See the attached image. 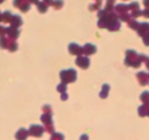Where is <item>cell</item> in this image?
<instances>
[{"label": "cell", "mask_w": 149, "mask_h": 140, "mask_svg": "<svg viewBox=\"0 0 149 140\" xmlns=\"http://www.w3.org/2000/svg\"><path fill=\"white\" fill-rule=\"evenodd\" d=\"M140 64H141V59L139 57V54H137L134 49H127L126 51L125 65L134 67V68H139Z\"/></svg>", "instance_id": "obj_1"}, {"label": "cell", "mask_w": 149, "mask_h": 140, "mask_svg": "<svg viewBox=\"0 0 149 140\" xmlns=\"http://www.w3.org/2000/svg\"><path fill=\"white\" fill-rule=\"evenodd\" d=\"M59 77H61V80L63 83H71V82H74L76 79H77V72L72 68L67 70H61L59 72Z\"/></svg>", "instance_id": "obj_2"}, {"label": "cell", "mask_w": 149, "mask_h": 140, "mask_svg": "<svg viewBox=\"0 0 149 140\" xmlns=\"http://www.w3.org/2000/svg\"><path fill=\"white\" fill-rule=\"evenodd\" d=\"M45 131L44 129V126H40V125H31L30 126V129H29V134L32 137H42L43 132Z\"/></svg>", "instance_id": "obj_3"}, {"label": "cell", "mask_w": 149, "mask_h": 140, "mask_svg": "<svg viewBox=\"0 0 149 140\" xmlns=\"http://www.w3.org/2000/svg\"><path fill=\"white\" fill-rule=\"evenodd\" d=\"M68 49L71 55H77V56H82L84 54V47L80 46L77 43H70L68 45Z\"/></svg>", "instance_id": "obj_4"}, {"label": "cell", "mask_w": 149, "mask_h": 140, "mask_svg": "<svg viewBox=\"0 0 149 140\" xmlns=\"http://www.w3.org/2000/svg\"><path fill=\"white\" fill-rule=\"evenodd\" d=\"M76 65L82 69H87L90 66V59L87 56H78L76 59Z\"/></svg>", "instance_id": "obj_5"}, {"label": "cell", "mask_w": 149, "mask_h": 140, "mask_svg": "<svg viewBox=\"0 0 149 140\" xmlns=\"http://www.w3.org/2000/svg\"><path fill=\"white\" fill-rule=\"evenodd\" d=\"M137 80H138V82H139L141 85H146L147 83H149V75L148 73H146L145 71H139V72H137Z\"/></svg>", "instance_id": "obj_6"}, {"label": "cell", "mask_w": 149, "mask_h": 140, "mask_svg": "<svg viewBox=\"0 0 149 140\" xmlns=\"http://www.w3.org/2000/svg\"><path fill=\"white\" fill-rule=\"evenodd\" d=\"M20 34V30L17 28H13V26H10V28H7V36L10 38V40H15V38L19 36Z\"/></svg>", "instance_id": "obj_7"}, {"label": "cell", "mask_w": 149, "mask_h": 140, "mask_svg": "<svg viewBox=\"0 0 149 140\" xmlns=\"http://www.w3.org/2000/svg\"><path fill=\"white\" fill-rule=\"evenodd\" d=\"M128 10H130V6L125 5V3H120V5H116L115 6V8H114V11L117 13V15L128 13Z\"/></svg>", "instance_id": "obj_8"}, {"label": "cell", "mask_w": 149, "mask_h": 140, "mask_svg": "<svg viewBox=\"0 0 149 140\" xmlns=\"http://www.w3.org/2000/svg\"><path fill=\"white\" fill-rule=\"evenodd\" d=\"M137 33L139 36H145L147 33H149V22H144L139 24V28L137 30Z\"/></svg>", "instance_id": "obj_9"}, {"label": "cell", "mask_w": 149, "mask_h": 140, "mask_svg": "<svg viewBox=\"0 0 149 140\" xmlns=\"http://www.w3.org/2000/svg\"><path fill=\"white\" fill-rule=\"evenodd\" d=\"M30 134H29V130H26L25 128H20L17 134H15V139L17 140H26Z\"/></svg>", "instance_id": "obj_10"}, {"label": "cell", "mask_w": 149, "mask_h": 140, "mask_svg": "<svg viewBox=\"0 0 149 140\" xmlns=\"http://www.w3.org/2000/svg\"><path fill=\"white\" fill-rule=\"evenodd\" d=\"M97 51V46L91 43H87L84 46V55H92Z\"/></svg>", "instance_id": "obj_11"}, {"label": "cell", "mask_w": 149, "mask_h": 140, "mask_svg": "<svg viewBox=\"0 0 149 140\" xmlns=\"http://www.w3.org/2000/svg\"><path fill=\"white\" fill-rule=\"evenodd\" d=\"M12 14L10 11H3L2 13H1V22L2 23H9L11 22V20H12Z\"/></svg>", "instance_id": "obj_12"}, {"label": "cell", "mask_w": 149, "mask_h": 140, "mask_svg": "<svg viewBox=\"0 0 149 140\" xmlns=\"http://www.w3.org/2000/svg\"><path fill=\"white\" fill-rule=\"evenodd\" d=\"M11 26H13V28H19V26L22 24V19H21V17L18 15V14H15L12 17V20H11Z\"/></svg>", "instance_id": "obj_13"}, {"label": "cell", "mask_w": 149, "mask_h": 140, "mask_svg": "<svg viewBox=\"0 0 149 140\" xmlns=\"http://www.w3.org/2000/svg\"><path fill=\"white\" fill-rule=\"evenodd\" d=\"M121 28V22H120V20H117V21H114V22H112L109 26H107V30L109 31H111V32H114V31H118Z\"/></svg>", "instance_id": "obj_14"}, {"label": "cell", "mask_w": 149, "mask_h": 140, "mask_svg": "<svg viewBox=\"0 0 149 140\" xmlns=\"http://www.w3.org/2000/svg\"><path fill=\"white\" fill-rule=\"evenodd\" d=\"M109 91H110V85L109 84H103L102 85V90L100 92V98H105L109 95Z\"/></svg>", "instance_id": "obj_15"}, {"label": "cell", "mask_w": 149, "mask_h": 140, "mask_svg": "<svg viewBox=\"0 0 149 140\" xmlns=\"http://www.w3.org/2000/svg\"><path fill=\"white\" fill-rule=\"evenodd\" d=\"M41 121L45 125H48V124H52V114H43L41 116Z\"/></svg>", "instance_id": "obj_16"}, {"label": "cell", "mask_w": 149, "mask_h": 140, "mask_svg": "<svg viewBox=\"0 0 149 140\" xmlns=\"http://www.w3.org/2000/svg\"><path fill=\"white\" fill-rule=\"evenodd\" d=\"M140 101H143L144 104L149 105V92L148 91H144L143 93L140 94Z\"/></svg>", "instance_id": "obj_17"}, {"label": "cell", "mask_w": 149, "mask_h": 140, "mask_svg": "<svg viewBox=\"0 0 149 140\" xmlns=\"http://www.w3.org/2000/svg\"><path fill=\"white\" fill-rule=\"evenodd\" d=\"M115 0H107V3H105V7L104 9L109 10V11H114V8H115Z\"/></svg>", "instance_id": "obj_18"}, {"label": "cell", "mask_w": 149, "mask_h": 140, "mask_svg": "<svg viewBox=\"0 0 149 140\" xmlns=\"http://www.w3.org/2000/svg\"><path fill=\"white\" fill-rule=\"evenodd\" d=\"M47 8H48V6H47L44 1H40V2L37 3V9H38V11H40V12H42V13L46 12Z\"/></svg>", "instance_id": "obj_19"}, {"label": "cell", "mask_w": 149, "mask_h": 140, "mask_svg": "<svg viewBox=\"0 0 149 140\" xmlns=\"http://www.w3.org/2000/svg\"><path fill=\"white\" fill-rule=\"evenodd\" d=\"M139 22H137V20L136 19H132L128 22V26H130V28H133V30H135V31H137L138 30V28H139Z\"/></svg>", "instance_id": "obj_20"}, {"label": "cell", "mask_w": 149, "mask_h": 140, "mask_svg": "<svg viewBox=\"0 0 149 140\" xmlns=\"http://www.w3.org/2000/svg\"><path fill=\"white\" fill-rule=\"evenodd\" d=\"M138 114H139V116H141V117L147 116V105H146V104H143L141 106L138 107Z\"/></svg>", "instance_id": "obj_21"}, {"label": "cell", "mask_w": 149, "mask_h": 140, "mask_svg": "<svg viewBox=\"0 0 149 140\" xmlns=\"http://www.w3.org/2000/svg\"><path fill=\"white\" fill-rule=\"evenodd\" d=\"M118 19L122 20V21H125V22H130V20L133 19V17H132V14L130 13H125V14H121V15H118Z\"/></svg>", "instance_id": "obj_22"}, {"label": "cell", "mask_w": 149, "mask_h": 140, "mask_svg": "<svg viewBox=\"0 0 149 140\" xmlns=\"http://www.w3.org/2000/svg\"><path fill=\"white\" fill-rule=\"evenodd\" d=\"M44 129H45L46 132L51 134V135L55 134V127L53 125V123H52V124H48V125H45V126H44Z\"/></svg>", "instance_id": "obj_23"}, {"label": "cell", "mask_w": 149, "mask_h": 140, "mask_svg": "<svg viewBox=\"0 0 149 140\" xmlns=\"http://www.w3.org/2000/svg\"><path fill=\"white\" fill-rule=\"evenodd\" d=\"M26 2H29L28 0H13V6L14 7H17V8H22Z\"/></svg>", "instance_id": "obj_24"}, {"label": "cell", "mask_w": 149, "mask_h": 140, "mask_svg": "<svg viewBox=\"0 0 149 140\" xmlns=\"http://www.w3.org/2000/svg\"><path fill=\"white\" fill-rule=\"evenodd\" d=\"M64 139H65V137H64L63 134H61V132H55V134H53L51 136V139L49 140H64Z\"/></svg>", "instance_id": "obj_25"}, {"label": "cell", "mask_w": 149, "mask_h": 140, "mask_svg": "<svg viewBox=\"0 0 149 140\" xmlns=\"http://www.w3.org/2000/svg\"><path fill=\"white\" fill-rule=\"evenodd\" d=\"M8 49H9L10 51H14L18 49V44H17V42H15L14 40H11L9 46H8Z\"/></svg>", "instance_id": "obj_26"}, {"label": "cell", "mask_w": 149, "mask_h": 140, "mask_svg": "<svg viewBox=\"0 0 149 140\" xmlns=\"http://www.w3.org/2000/svg\"><path fill=\"white\" fill-rule=\"evenodd\" d=\"M66 90H67V84L66 83H59L58 85H57V91L58 92H61V94L63 93H66Z\"/></svg>", "instance_id": "obj_27"}, {"label": "cell", "mask_w": 149, "mask_h": 140, "mask_svg": "<svg viewBox=\"0 0 149 140\" xmlns=\"http://www.w3.org/2000/svg\"><path fill=\"white\" fill-rule=\"evenodd\" d=\"M136 10H139V5H138V2H136V1L130 2V12H133V11H136Z\"/></svg>", "instance_id": "obj_28"}, {"label": "cell", "mask_w": 149, "mask_h": 140, "mask_svg": "<svg viewBox=\"0 0 149 140\" xmlns=\"http://www.w3.org/2000/svg\"><path fill=\"white\" fill-rule=\"evenodd\" d=\"M101 3L102 2H100V1H95V3H91V5L89 6V9L93 11V10H98L101 8Z\"/></svg>", "instance_id": "obj_29"}, {"label": "cell", "mask_w": 149, "mask_h": 140, "mask_svg": "<svg viewBox=\"0 0 149 140\" xmlns=\"http://www.w3.org/2000/svg\"><path fill=\"white\" fill-rule=\"evenodd\" d=\"M63 6H64V1L63 0H54V2H53V7L55 9H61Z\"/></svg>", "instance_id": "obj_30"}, {"label": "cell", "mask_w": 149, "mask_h": 140, "mask_svg": "<svg viewBox=\"0 0 149 140\" xmlns=\"http://www.w3.org/2000/svg\"><path fill=\"white\" fill-rule=\"evenodd\" d=\"M43 112H44V114H52V107L49 105H44L43 106Z\"/></svg>", "instance_id": "obj_31"}, {"label": "cell", "mask_w": 149, "mask_h": 140, "mask_svg": "<svg viewBox=\"0 0 149 140\" xmlns=\"http://www.w3.org/2000/svg\"><path fill=\"white\" fill-rule=\"evenodd\" d=\"M30 7H31V3H30V2H26V3H25V5H24L20 10H21L22 12H28L29 9H30Z\"/></svg>", "instance_id": "obj_32"}, {"label": "cell", "mask_w": 149, "mask_h": 140, "mask_svg": "<svg viewBox=\"0 0 149 140\" xmlns=\"http://www.w3.org/2000/svg\"><path fill=\"white\" fill-rule=\"evenodd\" d=\"M143 41H144L146 46H149V33H147L145 36H143Z\"/></svg>", "instance_id": "obj_33"}, {"label": "cell", "mask_w": 149, "mask_h": 140, "mask_svg": "<svg viewBox=\"0 0 149 140\" xmlns=\"http://www.w3.org/2000/svg\"><path fill=\"white\" fill-rule=\"evenodd\" d=\"M143 14H144L146 18H149V8H146V9L143 11Z\"/></svg>", "instance_id": "obj_34"}, {"label": "cell", "mask_w": 149, "mask_h": 140, "mask_svg": "<svg viewBox=\"0 0 149 140\" xmlns=\"http://www.w3.org/2000/svg\"><path fill=\"white\" fill-rule=\"evenodd\" d=\"M80 140H89V136L87 134H84V135H81V137H80Z\"/></svg>", "instance_id": "obj_35"}, {"label": "cell", "mask_w": 149, "mask_h": 140, "mask_svg": "<svg viewBox=\"0 0 149 140\" xmlns=\"http://www.w3.org/2000/svg\"><path fill=\"white\" fill-rule=\"evenodd\" d=\"M47 6H53V2H54V0H43Z\"/></svg>", "instance_id": "obj_36"}, {"label": "cell", "mask_w": 149, "mask_h": 140, "mask_svg": "<svg viewBox=\"0 0 149 140\" xmlns=\"http://www.w3.org/2000/svg\"><path fill=\"white\" fill-rule=\"evenodd\" d=\"M67 98H68V94L67 93L61 94V100H63V101H65V100H67Z\"/></svg>", "instance_id": "obj_37"}, {"label": "cell", "mask_w": 149, "mask_h": 140, "mask_svg": "<svg viewBox=\"0 0 149 140\" xmlns=\"http://www.w3.org/2000/svg\"><path fill=\"white\" fill-rule=\"evenodd\" d=\"M143 2H144L146 8H149V0H143Z\"/></svg>", "instance_id": "obj_38"}, {"label": "cell", "mask_w": 149, "mask_h": 140, "mask_svg": "<svg viewBox=\"0 0 149 140\" xmlns=\"http://www.w3.org/2000/svg\"><path fill=\"white\" fill-rule=\"evenodd\" d=\"M29 2H30V3H38V2H40V0H28Z\"/></svg>", "instance_id": "obj_39"}, {"label": "cell", "mask_w": 149, "mask_h": 140, "mask_svg": "<svg viewBox=\"0 0 149 140\" xmlns=\"http://www.w3.org/2000/svg\"><path fill=\"white\" fill-rule=\"evenodd\" d=\"M145 64H146V67H147V69L149 70V59H148V60H147V61H146Z\"/></svg>", "instance_id": "obj_40"}, {"label": "cell", "mask_w": 149, "mask_h": 140, "mask_svg": "<svg viewBox=\"0 0 149 140\" xmlns=\"http://www.w3.org/2000/svg\"><path fill=\"white\" fill-rule=\"evenodd\" d=\"M147 116H149V105H147Z\"/></svg>", "instance_id": "obj_41"}, {"label": "cell", "mask_w": 149, "mask_h": 140, "mask_svg": "<svg viewBox=\"0 0 149 140\" xmlns=\"http://www.w3.org/2000/svg\"><path fill=\"white\" fill-rule=\"evenodd\" d=\"M95 1H100V2H102V0H95Z\"/></svg>", "instance_id": "obj_42"}]
</instances>
